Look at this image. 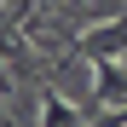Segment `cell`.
Masks as SVG:
<instances>
[{
	"instance_id": "cell-1",
	"label": "cell",
	"mask_w": 127,
	"mask_h": 127,
	"mask_svg": "<svg viewBox=\"0 0 127 127\" xmlns=\"http://www.w3.org/2000/svg\"><path fill=\"white\" fill-rule=\"evenodd\" d=\"M127 52V17H116V23H98V29H87L75 40V58H121Z\"/></svg>"
},
{
	"instance_id": "cell-2",
	"label": "cell",
	"mask_w": 127,
	"mask_h": 127,
	"mask_svg": "<svg viewBox=\"0 0 127 127\" xmlns=\"http://www.w3.org/2000/svg\"><path fill=\"white\" fill-rule=\"evenodd\" d=\"M93 98H98V110L127 104V64L121 58H98L93 64Z\"/></svg>"
},
{
	"instance_id": "cell-3",
	"label": "cell",
	"mask_w": 127,
	"mask_h": 127,
	"mask_svg": "<svg viewBox=\"0 0 127 127\" xmlns=\"http://www.w3.org/2000/svg\"><path fill=\"white\" fill-rule=\"evenodd\" d=\"M40 127H87V116L75 104H64L58 93H40Z\"/></svg>"
}]
</instances>
